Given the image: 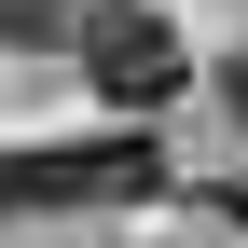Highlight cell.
Returning <instances> with one entry per match:
<instances>
[{"label":"cell","instance_id":"3957f363","mask_svg":"<svg viewBox=\"0 0 248 248\" xmlns=\"http://www.w3.org/2000/svg\"><path fill=\"white\" fill-rule=\"evenodd\" d=\"M221 110H234V124H248V55H221Z\"/></svg>","mask_w":248,"mask_h":248},{"label":"cell","instance_id":"7a4b0ae2","mask_svg":"<svg viewBox=\"0 0 248 248\" xmlns=\"http://www.w3.org/2000/svg\"><path fill=\"white\" fill-rule=\"evenodd\" d=\"M83 83L138 124V110H166L179 83H193V55H179V28L152 14V0H97V14H83Z\"/></svg>","mask_w":248,"mask_h":248},{"label":"cell","instance_id":"6da1fadb","mask_svg":"<svg viewBox=\"0 0 248 248\" xmlns=\"http://www.w3.org/2000/svg\"><path fill=\"white\" fill-rule=\"evenodd\" d=\"M166 193V152L124 124V138H55V152H0V207H138Z\"/></svg>","mask_w":248,"mask_h":248}]
</instances>
